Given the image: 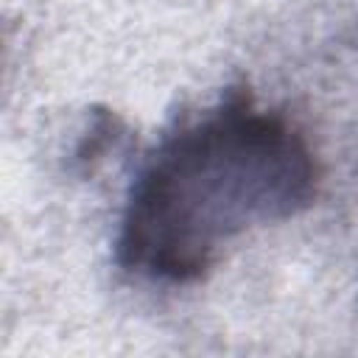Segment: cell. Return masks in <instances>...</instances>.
I'll use <instances>...</instances> for the list:
<instances>
[{
	"instance_id": "1",
	"label": "cell",
	"mask_w": 358,
	"mask_h": 358,
	"mask_svg": "<svg viewBox=\"0 0 358 358\" xmlns=\"http://www.w3.org/2000/svg\"><path fill=\"white\" fill-rule=\"evenodd\" d=\"M319 190V162L282 115L229 90L171 129L140 165L123 204L120 268L187 285L241 235L299 215Z\"/></svg>"
},
{
	"instance_id": "2",
	"label": "cell",
	"mask_w": 358,
	"mask_h": 358,
	"mask_svg": "<svg viewBox=\"0 0 358 358\" xmlns=\"http://www.w3.org/2000/svg\"><path fill=\"white\" fill-rule=\"evenodd\" d=\"M115 126H117L115 115H98L95 123H92L90 131H87L90 137H84L81 145L76 148V162H81V165H92V162L103 159L101 151L109 145V140H115Z\"/></svg>"
}]
</instances>
